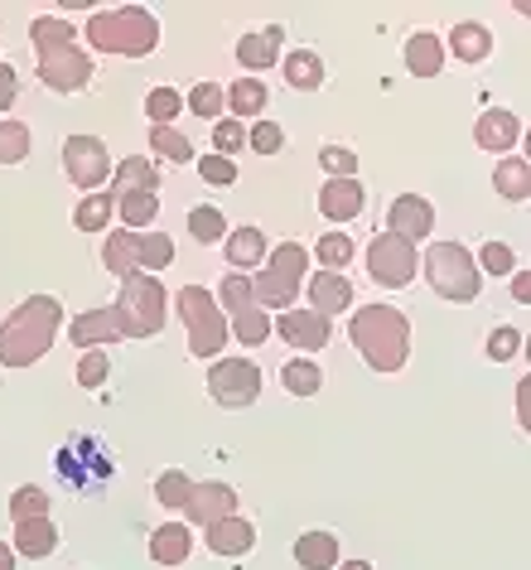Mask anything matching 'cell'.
Wrapping results in <instances>:
<instances>
[{
  "label": "cell",
  "mask_w": 531,
  "mask_h": 570,
  "mask_svg": "<svg viewBox=\"0 0 531 570\" xmlns=\"http://www.w3.org/2000/svg\"><path fill=\"white\" fill-rule=\"evenodd\" d=\"M479 271H493V276H512V271H517V256L502 247V242H488L483 256H479Z\"/></svg>",
  "instance_id": "52"
},
{
  "label": "cell",
  "mask_w": 531,
  "mask_h": 570,
  "mask_svg": "<svg viewBox=\"0 0 531 570\" xmlns=\"http://www.w3.org/2000/svg\"><path fill=\"white\" fill-rule=\"evenodd\" d=\"M319 165L328 179H357V155L348 146H319Z\"/></svg>",
  "instance_id": "46"
},
{
  "label": "cell",
  "mask_w": 531,
  "mask_h": 570,
  "mask_svg": "<svg viewBox=\"0 0 531 570\" xmlns=\"http://www.w3.org/2000/svg\"><path fill=\"white\" fill-rule=\"evenodd\" d=\"M512 301H517V305H527V301H531V281H527V271H517V276H512Z\"/></svg>",
  "instance_id": "54"
},
{
  "label": "cell",
  "mask_w": 531,
  "mask_h": 570,
  "mask_svg": "<svg viewBox=\"0 0 531 570\" xmlns=\"http://www.w3.org/2000/svg\"><path fill=\"white\" fill-rule=\"evenodd\" d=\"M136 262L146 276H155V271L175 266V237L165 233H136Z\"/></svg>",
  "instance_id": "34"
},
{
  "label": "cell",
  "mask_w": 531,
  "mask_h": 570,
  "mask_svg": "<svg viewBox=\"0 0 531 570\" xmlns=\"http://www.w3.org/2000/svg\"><path fill=\"white\" fill-rule=\"evenodd\" d=\"M35 518H49V493L39 483H20L10 493V522H35Z\"/></svg>",
  "instance_id": "37"
},
{
  "label": "cell",
  "mask_w": 531,
  "mask_h": 570,
  "mask_svg": "<svg viewBox=\"0 0 531 570\" xmlns=\"http://www.w3.org/2000/svg\"><path fill=\"white\" fill-rule=\"evenodd\" d=\"M430 227H435V208H430V198H421V194L392 198V208H386V233L406 237L411 247H415V242L430 237Z\"/></svg>",
  "instance_id": "15"
},
{
  "label": "cell",
  "mask_w": 531,
  "mask_h": 570,
  "mask_svg": "<svg viewBox=\"0 0 531 570\" xmlns=\"http://www.w3.org/2000/svg\"><path fill=\"white\" fill-rule=\"evenodd\" d=\"M517 353H522V330H508V324H502V330L488 334V358L493 363H508Z\"/></svg>",
  "instance_id": "50"
},
{
  "label": "cell",
  "mask_w": 531,
  "mask_h": 570,
  "mask_svg": "<svg viewBox=\"0 0 531 570\" xmlns=\"http://www.w3.org/2000/svg\"><path fill=\"white\" fill-rule=\"evenodd\" d=\"M198 175H204V184H218V189H227V184H237V165L227 160V155H198Z\"/></svg>",
  "instance_id": "48"
},
{
  "label": "cell",
  "mask_w": 531,
  "mask_h": 570,
  "mask_svg": "<svg viewBox=\"0 0 531 570\" xmlns=\"http://www.w3.org/2000/svg\"><path fill=\"white\" fill-rule=\"evenodd\" d=\"M208 396L227 411H242L262 396V367L252 358H218L208 367Z\"/></svg>",
  "instance_id": "11"
},
{
  "label": "cell",
  "mask_w": 531,
  "mask_h": 570,
  "mask_svg": "<svg viewBox=\"0 0 531 570\" xmlns=\"http://www.w3.org/2000/svg\"><path fill=\"white\" fill-rule=\"evenodd\" d=\"M24 155H30V126L0 121V165H20Z\"/></svg>",
  "instance_id": "43"
},
{
  "label": "cell",
  "mask_w": 531,
  "mask_h": 570,
  "mask_svg": "<svg viewBox=\"0 0 531 570\" xmlns=\"http://www.w3.org/2000/svg\"><path fill=\"white\" fill-rule=\"evenodd\" d=\"M295 566L299 570H334L338 566V537L334 532H299L295 537Z\"/></svg>",
  "instance_id": "25"
},
{
  "label": "cell",
  "mask_w": 531,
  "mask_h": 570,
  "mask_svg": "<svg viewBox=\"0 0 531 570\" xmlns=\"http://www.w3.org/2000/svg\"><path fill=\"white\" fill-rule=\"evenodd\" d=\"M88 45L97 53H117V59H146L160 49V20L140 6L97 10L88 20Z\"/></svg>",
  "instance_id": "4"
},
{
  "label": "cell",
  "mask_w": 531,
  "mask_h": 570,
  "mask_svg": "<svg viewBox=\"0 0 531 570\" xmlns=\"http://www.w3.org/2000/svg\"><path fill=\"white\" fill-rule=\"evenodd\" d=\"M425 281H430V291H435L440 301L469 305V301H479L483 271L469 256L464 242H430L425 247Z\"/></svg>",
  "instance_id": "6"
},
{
  "label": "cell",
  "mask_w": 531,
  "mask_h": 570,
  "mask_svg": "<svg viewBox=\"0 0 531 570\" xmlns=\"http://www.w3.org/2000/svg\"><path fill=\"white\" fill-rule=\"evenodd\" d=\"M189 233H194V242L213 247V242L227 237V218L213 204H198V208H189Z\"/></svg>",
  "instance_id": "40"
},
{
  "label": "cell",
  "mask_w": 531,
  "mask_h": 570,
  "mask_svg": "<svg viewBox=\"0 0 531 570\" xmlns=\"http://www.w3.org/2000/svg\"><path fill=\"white\" fill-rule=\"evenodd\" d=\"M150 146L160 160H175V165H189L194 160V140L179 136L175 126H150Z\"/></svg>",
  "instance_id": "38"
},
{
  "label": "cell",
  "mask_w": 531,
  "mask_h": 570,
  "mask_svg": "<svg viewBox=\"0 0 531 570\" xmlns=\"http://www.w3.org/2000/svg\"><path fill=\"white\" fill-rule=\"evenodd\" d=\"M68 338H73V348H102L111 338H121V320L117 309L102 305V309H82V315L68 324Z\"/></svg>",
  "instance_id": "19"
},
{
  "label": "cell",
  "mask_w": 531,
  "mask_h": 570,
  "mask_svg": "<svg viewBox=\"0 0 531 570\" xmlns=\"http://www.w3.org/2000/svg\"><path fill=\"white\" fill-rule=\"evenodd\" d=\"M276 338H285L291 348L319 353V348H328L334 330H328V320H324V315H314V309H285V315L276 320Z\"/></svg>",
  "instance_id": "16"
},
{
  "label": "cell",
  "mask_w": 531,
  "mask_h": 570,
  "mask_svg": "<svg viewBox=\"0 0 531 570\" xmlns=\"http://www.w3.org/2000/svg\"><path fill=\"white\" fill-rule=\"evenodd\" d=\"M314 262H324V271H343L353 262V237L348 233H324L314 242Z\"/></svg>",
  "instance_id": "41"
},
{
  "label": "cell",
  "mask_w": 531,
  "mask_h": 570,
  "mask_svg": "<svg viewBox=\"0 0 531 570\" xmlns=\"http://www.w3.org/2000/svg\"><path fill=\"white\" fill-rule=\"evenodd\" d=\"M63 305L53 295H30L0 320V367H35L53 348Z\"/></svg>",
  "instance_id": "1"
},
{
  "label": "cell",
  "mask_w": 531,
  "mask_h": 570,
  "mask_svg": "<svg viewBox=\"0 0 531 570\" xmlns=\"http://www.w3.org/2000/svg\"><path fill=\"white\" fill-rule=\"evenodd\" d=\"M281 49H285V30L281 24H266V30H247L237 39V63L242 68H252V73H262V68H271L281 59Z\"/></svg>",
  "instance_id": "18"
},
{
  "label": "cell",
  "mask_w": 531,
  "mask_h": 570,
  "mask_svg": "<svg viewBox=\"0 0 531 570\" xmlns=\"http://www.w3.org/2000/svg\"><path fill=\"white\" fill-rule=\"evenodd\" d=\"M213 146H218V155H227V160H233V155L247 146V126L233 121V117L218 121V126H213Z\"/></svg>",
  "instance_id": "49"
},
{
  "label": "cell",
  "mask_w": 531,
  "mask_h": 570,
  "mask_svg": "<svg viewBox=\"0 0 531 570\" xmlns=\"http://www.w3.org/2000/svg\"><path fill=\"white\" fill-rule=\"evenodd\" d=\"M247 146L256 150V155H281L285 150V131L276 121H256V131L247 136Z\"/></svg>",
  "instance_id": "51"
},
{
  "label": "cell",
  "mask_w": 531,
  "mask_h": 570,
  "mask_svg": "<svg viewBox=\"0 0 531 570\" xmlns=\"http://www.w3.org/2000/svg\"><path fill=\"white\" fill-rule=\"evenodd\" d=\"M121 320V338H150L165 330V309H169V295L160 276H146V271H136V276L121 281V301L111 305Z\"/></svg>",
  "instance_id": "7"
},
{
  "label": "cell",
  "mask_w": 531,
  "mask_h": 570,
  "mask_svg": "<svg viewBox=\"0 0 531 570\" xmlns=\"http://www.w3.org/2000/svg\"><path fill=\"white\" fill-rule=\"evenodd\" d=\"M117 208H121V223H131V233H136V227H146V223L160 218V189L121 194V198H117Z\"/></svg>",
  "instance_id": "36"
},
{
  "label": "cell",
  "mask_w": 531,
  "mask_h": 570,
  "mask_svg": "<svg viewBox=\"0 0 531 570\" xmlns=\"http://www.w3.org/2000/svg\"><path fill=\"white\" fill-rule=\"evenodd\" d=\"M227 97V111H233V121L242 117H262L266 102H271V92H266V82L262 78H237L233 88H223Z\"/></svg>",
  "instance_id": "29"
},
{
  "label": "cell",
  "mask_w": 531,
  "mask_h": 570,
  "mask_svg": "<svg viewBox=\"0 0 531 570\" xmlns=\"http://www.w3.org/2000/svg\"><path fill=\"white\" fill-rule=\"evenodd\" d=\"M223 252H227V262H233V271L242 276V271H256L266 262V233L262 227H233V233L223 237Z\"/></svg>",
  "instance_id": "23"
},
{
  "label": "cell",
  "mask_w": 531,
  "mask_h": 570,
  "mask_svg": "<svg viewBox=\"0 0 531 570\" xmlns=\"http://www.w3.org/2000/svg\"><path fill=\"white\" fill-rule=\"evenodd\" d=\"M184 512H189L194 527H204V532H208L213 522H223V518H233V512H237V489H233V483H223V479L194 483V493H189V503H184Z\"/></svg>",
  "instance_id": "14"
},
{
  "label": "cell",
  "mask_w": 531,
  "mask_h": 570,
  "mask_svg": "<svg viewBox=\"0 0 531 570\" xmlns=\"http://www.w3.org/2000/svg\"><path fill=\"white\" fill-rule=\"evenodd\" d=\"M285 82H291L295 92H319L324 88V59L314 49H295L291 59H285Z\"/></svg>",
  "instance_id": "32"
},
{
  "label": "cell",
  "mask_w": 531,
  "mask_h": 570,
  "mask_svg": "<svg viewBox=\"0 0 531 570\" xmlns=\"http://www.w3.org/2000/svg\"><path fill=\"white\" fill-rule=\"evenodd\" d=\"M102 266L111 271V276H121V281L140 271V262H136V233H131V227H121V233H111L102 242Z\"/></svg>",
  "instance_id": "33"
},
{
  "label": "cell",
  "mask_w": 531,
  "mask_h": 570,
  "mask_svg": "<svg viewBox=\"0 0 531 570\" xmlns=\"http://www.w3.org/2000/svg\"><path fill=\"white\" fill-rule=\"evenodd\" d=\"M175 305H179L184 330H189L194 358H218L227 348V315L218 309V301H213V291H204V285H184L175 295Z\"/></svg>",
  "instance_id": "8"
},
{
  "label": "cell",
  "mask_w": 531,
  "mask_h": 570,
  "mask_svg": "<svg viewBox=\"0 0 531 570\" xmlns=\"http://www.w3.org/2000/svg\"><path fill=\"white\" fill-rule=\"evenodd\" d=\"M348 338H353V348L363 353V363L372 367V373H382V377L401 373L406 358H411V320L401 315L396 305H363V309H353Z\"/></svg>",
  "instance_id": "3"
},
{
  "label": "cell",
  "mask_w": 531,
  "mask_h": 570,
  "mask_svg": "<svg viewBox=\"0 0 531 570\" xmlns=\"http://www.w3.org/2000/svg\"><path fill=\"white\" fill-rule=\"evenodd\" d=\"M415 271H421V252H415L406 237L377 233V237L367 242V276L377 281V285H386V291H401V285H411Z\"/></svg>",
  "instance_id": "10"
},
{
  "label": "cell",
  "mask_w": 531,
  "mask_h": 570,
  "mask_svg": "<svg viewBox=\"0 0 531 570\" xmlns=\"http://www.w3.org/2000/svg\"><path fill=\"white\" fill-rule=\"evenodd\" d=\"M107 373H111V358H107L102 348H88V353H82V358H78V387L97 392V387H102V382H107Z\"/></svg>",
  "instance_id": "47"
},
{
  "label": "cell",
  "mask_w": 531,
  "mask_h": 570,
  "mask_svg": "<svg viewBox=\"0 0 531 570\" xmlns=\"http://www.w3.org/2000/svg\"><path fill=\"white\" fill-rule=\"evenodd\" d=\"M517 136H522V121L512 117L508 107H488L479 121H473V140H479L483 150H493L498 160L508 155L512 146H517Z\"/></svg>",
  "instance_id": "17"
},
{
  "label": "cell",
  "mask_w": 531,
  "mask_h": 570,
  "mask_svg": "<svg viewBox=\"0 0 531 570\" xmlns=\"http://www.w3.org/2000/svg\"><path fill=\"white\" fill-rule=\"evenodd\" d=\"M281 382H285V392H295V396H314L324 387V373H319V363L295 358V363L281 367Z\"/></svg>",
  "instance_id": "39"
},
{
  "label": "cell",
  "mask_w": 531,
  "mask_h": 570,
  "mask_svg": "<svg viewBox=\"0 0 531 570\" xmlns=\"http://www.w3.org/2000/svg\"><path fill=\"white\" fill-rule=\"evenodd\" d=\"M194 556V532L184 522H165V527H155L150 532V561L155 566H184Z\"/></svg>",
  "instance_id": "22"
},
{
  "label": "cell",
  "mask_w": 531,
  "mask_h": 570,
  "mask_svg": "<svg viewBox=\"0 0 531 570\" xmlns=\"http://www.w3.org/2000/svg\"><path fill=\"white\" fill-rule=\"evenodd\" d=\"M227 107V97L218 82H198V88L184 97V111H194V117H204V121H218V111Z\"/></svg>",
  "instance_id": "44"
},
{
  "label": "cell",
  "mask_w": 531,
  "mask_h": 570,
  "mask_svg": "<svg viewBox=\"0 0 531 570\" xmlns=\"http://www.w3.org/2000/svg\"><path fill=\"white\" fill-rule=\"evenodd\" d=\"M179 111H184V97H179L175 88H155V92L146 97V117H150V126H175Z\"/></svg>",
  "instance_id": "45"
},
{
  "label": "cell",
  "mask_w": 531,
  "mask_h": 570,
  "mask_svg": "<svg viewBox=\"0 0 531 570\" xmlns=\"http://www.w3.org/2000/svg\"><path fill=\"white\" fill-rule=\"evenodd\" d=\"M16 92H20L16 68H10V63H0V107H10V102H16Z\"/></svg>",
  "instance_id": "53"
},
{
  "label": "cell",
  "mask_w": 531,
  "mask_h": 570,
  "mask_svg": "<svg viewBox=\"0 0 531 570\" xmlns=\"http://www.w3.org/2000/svg\"><path fill=\"white\" fill-rule=\"evenodd\" d=\"M309 271V252L299 242H281L276 252L262 262V271L252 276V301L266 309V315H285L291 301H299V281Z\"/></svg>",
  "instance_id": "5"
},
{
  "label": "cell",
  "mask_w": 531,
  "mask_h": 570,
  "mask_svg": "<svg viewBox=\"0 0 531 570\" xmlns=\"http://www.w3.org/2000/svg\"><path fill=\"white\" fill-rule=\"evenodd\" d=\"M493 189L502 198H512V204L531 198V165L522 160V155H502L498 169H493Z\"/></svg>",
  "instance_id": "30"
},
{
  "label": "cell",
  "mask_w": 531,
  "mask_h": 570,
  "mask_svg": "<svg viewBox=\"0 0 531 570\" xmlns=\"http://www.w3.org/2000/svg\"><path fill=\"white\" fill-rule=\"evenodd\" d=\"M160 184V175H155V165L146 160V155H131V160H121L117 165V189L111 194H140V189H155Z\"/></svg>",
  "instance_id": "35"
},
{
  "label": "cell",
  "mask_w": 531,
  "mask_h": 570,
  "mask_svg": "<svg viewBox=\"0 0 531 570\" xmlns=\"http://www.w3.org/2000/svg\"><path fill=\"white\" fill-rule=\"evenodd\" d=\"M59 474L68 483H78V489H97V483L111 479V460H107V450L97 445L92 435H78V440H68V445L59 450Z\"/></svg>",
  "instance_id": "13"
},
{
  "label": "cell",
  "mask_w": 531,
  "mask_h": 570,
  "mask_svg": "<svg viewBox=\"0 0 531 570\" xmlns=\"http://www.w3.org/2000/svg\"><path fill=\"white\" fill-rule=\"evenodd\" d=\"M334 570H372L367 561H348V566H334Z\"/></svg>",
  "instance_id": "56"
},
{
  "label": "cell",
  "mask_w": 531,
  "mask_h": 570,
  "mask_svg": "<svg viewBox=\"0 0 531 570\" xmlns=\"http://www.w3.org/2000/svg\"><path fill=\"white\" fill-rule=\"evenodd\" d=\"M0 570H16V547H6V541H0Z\"/></svg>",
  "instance_id": "55"
},
{
  "label": "cell",
  "mask_w": 531,
  "mask_h": 570,
  "mask_svg": "<svg viewBox=\"0 0 531 570\" xmlns=\"http://www.w3.org/2000/svg\"><path fill=\"white\" fill-rule=\"evenodd\" d=\"M59 551V527L49 518L35 522H16V556H30V561H45V556Z\"/></svg>",
  "instance_id": "26"
},
{
  "label": "cell",
  "mask_w": 531,
  "mask_h": 570,
  "mask_svg": "<svg viewBox=\"0 0 531 570\" xmlns=\"http://www.w3.org/2000/svg\"><path fill=\"white\" fill-rule=\"evenodd\" d=\"M213 301H218L223 315H233V330H227V334L242 338V344H247V348H256V344H266V338H271V315H266V309L252 301V281H247V276H237V271H227Z\"/></svg>",
  "instance_id": "9"
},
{
  "label": "cell",
  "mask_w": 531,
  "mask_h": 570,
  "mask_svg": "<svg viewBox=\"0 0 531 570\" xmlns=\"http://www.w3.org/2000/svg\"><path fill=\"white\" fill-rule=\"evenodd\" d=\"M30 45L39 53V82H45L49 92H82L92 82V59L78 49V30L59 16H39L30 24Z\"/></svg>",
  "instance_id": "2"
},
{
  "label": "cell",
  "mask_w": 531,
  "mask_h": 570,
  "mask_svg": "<svg viewBox=\"0 0 531 570\" xmlns=\"http://www.w3.org/2000/svg\"><path fill=\"white\" fill-rule=\"evenodd\" d=\"M450 53H454V59H464V63H483L488 53H493V30L479 24V20L454 24V30H450Z\"/></svg>",
  "instance_id": "27"
},
{
  "label": "cell",
  "mask_w": 531,
  "mask_h": 570,
  "mask_svg": "<svg viewBox=\"0 0 531 570\" xmlns=\"http://www.w3.org/2000/svg\"><path fill=\"white\" fill-rule=\"evenodd\" d=\"M63 175L78 184V189H97V184L111 179V155L107 140L97 136H68L63 140Z\"/></svg>",
  "instance_id": "12"
},
{
  "label": "cell",
  "mask_w": 531,
  "mask_h": 570,
  "mask_svg": "<svg viewBox=\"0 0 531 570\" xmlns=\"http://www.w3.org/2000/svg\"><path fill=\"white\" fill-rule=\"evenodd\" d=\"M406 68L415 78H435L440 68H444V45L430 30H415L406 39Z\"/></svg>",
  "instance_id": "28"
},
{
  "label": "cell",
  "mask_w": 531,
  "mask_h": 570,
  "mask_svg": "<svg viewBox=\"0 0 531 570\" xmlns=\"http://www.w3.org/2000/svg\"><path fill=\"white\" fill-rule=\"evenodd\" d=\"M252 547H256V527L247 518H237V512L208 527V551L213 556H247Z\"/></svg>",
  "instance_id": "24"
},
{
  "label": "cell",
  "mask_w": 531,
  "mask_h": 570,
  "mask_svg": "<svg viewBox=\"0 0 531 570\" xmlns=\"http://www.w3.org/2000/svg\"><path fill=\"white\" fill-rule=\"evenodd\" d=\"M353 301V281L343 276V271H319V276H309V309L314 315H343Z\"/></svg>",
  "instance_id": "21"
},
{
  "label": "cell",
  "mask_w": 531,
  "mask_h": 570,
  "mask_svg": "<svg viewBox=\"0 0 531 570\" xmlns=\"http://www.w3.org/2000/svg\"><path fill=\"white\" fill-rule=\"evenodd\" d=\"M111 218H117V194H111V189H97L88 198H78V208H73L78 233H102Z\"/></svg>",
  "instance_id": "31"
},
{
  "label": "cell",
  "mask_w": 531,
  "mask_h": 570,
  "mask_svg": "<svg viewBox=\"0 0 531 570\" xmlns=\"http://www.w3.org/2000/svg\"><path fill=\"white\" fill-rule=\"evenodd\" d=\"M194 493V479L184 474V469H165L160 479H155V498H160V508H184Z\"/></svg>",
  "instance_id": "42"
},
{
  "label": "cell",
  "mask_w": 531,
  "mask_h": 570,
  "mask_svg": "<svg viewBox=\"0 0 531 570\" xmlns=\"http://www.w3.org/2000/svg\"><path fill=\"white\" fill-rule=\"evenodd\" d=\"M367 204V189L357 179H328L319 189V213L328 223H353Z\"/></svg>",
  "instance_id": "20"
}]
</instances>
